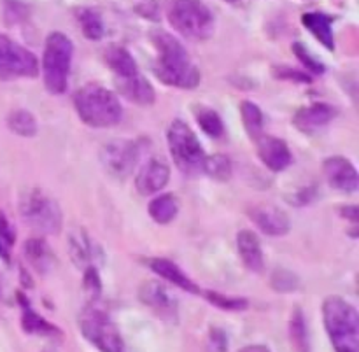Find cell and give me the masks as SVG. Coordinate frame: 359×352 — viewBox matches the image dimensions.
Wrapping results in <instances>:
<instances>
[{
	"label": "cell",
	"mask_w": 359,
	"mask_h": 352,
	"mask_svg": "<svg viewBox=\"0 0 359 352\" xmlns=\"http://www.w3.org/2000/svg\"><path fill=\"white\" fill-rule=\"evenodd\" d=\"M42 352H56V349H55V347L48 346V347H44V349H42Z\"/></svg>",
	"instance_id": "cell-41"
},
{
	"label": "cell",
	"mask_w": 359,
	"mask_h": 352,
	"mask_svg": "<svg viewBox=\"0 0 359 352\" xmlns=\"http://www.w3.org/2000/svg\"><path fill=\"white\" fill-rule=\"evenodd\" d=\"M297 286H298V280L294 279L293 273L286 272V270H280V272L273 273L272 277L273 290L280 291V293H286V291H293Z\"/></svg>",
	"instance_id": "cell-35"
},
{
	"label": "cell",
	"mask_w": 359,
	"mask_h": 352,
	"mask_svg": "<svg viewBox=\"0 0 359 352\" xmlns=\"http://www.w3.org/2000/svg\"><path fill=\"white\" fill-rule=\"evenodd\" d=\"M21 328L28 335H44V337H62V332L55 325L46 321L41 314L32 311L30 305L25 300L23 314H21Z\"/></svg>",
	"instance_id": "cell-22"
},
{
	"label": "cell",
	"mask_w": 359,
	"mask_h": 352,
	"mask_svg": "<svg viewBox=\"0 0 359 352\" xmlns=\"http://www.w3.org/2000/svg\"><path fill=\"white\" fill-rule=\"evenodd\" d=\"M7 126L11 132L20 137H34L37 133V121L32 116V112L25 109H16L7 116Z\"/></svg>",
	"instance_id": "cell-26"
},
{
	"label": "cell",
	"mask_w": 359,
	"mask_h": 352,
	"mask_svg": "<svg viewBox=\"0 0 359 352\" xmlns=\"http://www.w3.org/2000/svg\"><path fill=\"white\" fill-rule=\"evenodd\" d=\"M139 160V147L132 140H111L100 149V161L105 170L114 177L132 174Z\"/></svg>",
	"instance_id": "cell-10"
},
{
	"label": "cell",
	"mask_w": 359,
	"mask_h": 352,
	"mask_svg": "<svg viewBox=\"0 0 359 352\" xmlns=\"http://www.w3.org/2000/svg\"><path fill=\"white\" fill-rule=\"evenodd\" d=\"M0 237L4 238V242L9 245L14 244V238H16V233H14V228L11 226L9 219L6 217V214L0 210Z\"/></svg>",
	"instance_id": "cell-38"
},
{
	"label": "cell",
	"mask_w": 359,
	"mask_h": 352,
	"mask_svg": "<svg viewBox=\"0 0 359 352\" xmlns=\"http://www.w3.org/2000/svg\"><path fill=\"white\" fill-rule=\"evenodd\" d=\"M323 172H325L326 181L330 186L339 191L353 193L359 186V175L356 167L351 163L347 158L333 156L323 163Z\"/></svg>",
	"instance_id": "cell-11"
},
{
	"label": "cell",
	"mask_w": 359,
	"mask_h": 352,
	"mask_svg": "<svg viewBox=\"0 0 359 352\" xmlns=\"http://www.w3.org/2000/svg\"><path fill=\"white\" fill-rule=\"evenodd\" d=\"M241 114H242V121H244V126H245V132L249 133V137H251L252 140H256L263 133L262 109H259L256 104H252V102H242Z\"/></svg>",
	"instance_id": "cell-27"
},
{
	"label": "cell",
	"mask_w": 359,
	"mask_h": 352,
	"mask_svg": "<svg viewBox=\"0 0 359 352\" xmlns=\"http://www.w3.org/2000/svg\"><path fill=\"white\" fill-rule=\"evenodd\" d=\"M77 20H79L81 28H83L84 37L90 39V41H98L104 35V23H102V18L97 11L93 9H83L77 11Z\"/></svg>",
	"instance_id": "cell-28"
},
{
	"label": "cell",
	"mask_w": 359,
	"mask_h": 352,
	"mask_svg": "<svg viewBox=\"0 0 359 352\" xmlns=\"http://www.w3.org/2000/svg\"><path fill=\"white\" fill-rule=\"evenodd\" d=\"M149 216L156 221L158 224H168L170 221L175 219L179 212V203L174 195L167 193V195L154 196L147 205Z\"/></svg>",
	"instance_id": "cell-25"
},
{
	"label": "cell",
	"mask_w": 359,
	"mask_h": 352,
	"mask_svg": "<svg viewBox=\"0 0 359 352\" xmlns=\"http://www.w3.org/2000/svg\"><path fill=\"white\" fill-rule=\"evenodd\" d=\"M323 325L335 352H359V314L353 304L340 297L323 304Z\"/></svg>",
	"instance_id": "cell-2"
},
{
	"label": "cell",
	"mask_w": 359,
	"mask_h": 352,
	"mask_svg": "<svg viewBox=\"0 0 359 352\" xmlns=\"http://www.w3.org/2000/svg\"><path fill=\"white\" fill-rule=\"evenodd\" d=\"M249 216H251L252 223L266 235H272V237H283L290 231L291 221L287 217V214L284 210H280L279 207L269 205V203H263V205H256L249 210Z\"/></svg>",
	"instance_id": "cell-12"
},
{
	"label": "cell",
	"mask_w": 359,
	"mask_h": 352,
	"mask_svg": "<svg viewBox=\"0 0 359 352\" xmlns=\"http://www.w3.org/2000/svg\"><path fill=\"white\" fill-rule=\"evenodd\" d=\"M203 172L210 175L216 181H228L231 175V161L230 158L224 154H212V156H205V163H203Z\"/></svg>",
	"instance_id": "cell-30"
},
{
	"label": "cell",
	"mask_w": 359,
	"mask_h": 352,
	"mask_svg": "<svg viewBox=\"0 0 359 352\" xmlns=\"http://www.w3.org/2000/svg\"><path fill=\"white\" fill-rule=\"evenodd\" d=\"M170 168L160 160H151L144 165L135 177V188L140 195L151 196L168 184Z\"/></svg>",
	"instance_id": "cell-15"
},
{
	"label": "cell",
	"mask_w": 359,
	"mask_h": 352,
	"mask_svg": "<svg viewBox=\"0 0 359 352\" xmlns=\"http://www.w3.org/2000/svg\"><path fill=\"white\" fill-rule=\"evenodd\" d=\"M0 293H2V279H0Z\"/></svg>",
	"instance_id": "cell-43"
},
{
	"label": "cell",
	"mask_w": 359,
	"mask_h": 352,
	"mask_svg": "<svg viewBox=\"0 0 359 352\" xmlns=\"http://www.w3.org/2000/svg\"><path fill=\"white\" fill-rule=\"evenodd\" d=\"M20 210L25 223L41 233L56 235L62 228V210L58 203L41 189L28 191L21 198Z\"/></svg>",
	"instance_id": "cell-8"
},
{
	"label": "cell",
	"mask_w": 359,
	"mask_h": 352,
	"mask_svg": "<svg viewBox=\"0 0 359 352\" xmlns=\"http://www.w3.org/2000/svg\"><path fill=\"white\" fill-rule=\"evenodd\" d=\"M335 116L337 111L332 105L323 104V102H316V104H311L307 105V107L300 109V111L294 114L293 125L297 126L300 132H316V130L328 125Z\"/></svg>",
	"instance_id": "cell-16"
},
{
	"label": "cell",
	"mask_w": 359,
	"mask_h": 352,
	"mask_svg": "<svg viewBox=\"0 0 359 352\" xmlns=\"http://www.w3.org/2000/svg\"><path fill=\"white\" fill-rule=\"evenodd\" d=\"M83 293L88 298V304H97L102 295V283L95 266H86L83 279Z\"/></svg>",
	"instance_id": "cell-33"
},
{
	"label": "cell",
	"mask_w": 359,
	"mask_h": 352,
	"mask_svg": "<svg viewBox=\"0 0 359 352\" xmlns=\"http://www.w3.org/2000/svg\"><path fill=\"white\" fill-rule=\"evenodd\" d=\"M168 149L179 170L186 175H198L203 172L205 153L193 130L181 119H175L168 128Z\"/></svg>",
	"instance_id": "cell-7"
},
{
	"label": "cell",
	"mask_w": 359,
	"mask_h": 352,
	"mask_svg": "<svg viewBox=\"0 0 359 352\" xmlns=\"http://www.w3.org/2000/svg\"><path fill=\"white\" fill-rule=\"evenodd\" d=\"M196 121L198 125L202 126L203 132L210 137H221L224 132V126H223V119L219 118L216 111L212 109H202V111L196 114Z\"/></svg>",
	"instance_id": "cell-32"
},
{
	"label": "cell",
	"mask_w": 359,
	"mask_h": 352,
	"mask_svg": "<svg viewBox=\"0 0 359 352\" xmlns=\"http://www.w3.org/2000/svg\"><path fill=\"white\" fill-rule=\"evenodd\" d=\"M203 298H207L214 307L226 312H242L249 307V302L244 300V298H231L226 297V295L216 293V291H205Z\"/></svg>",
	"instance_id": "cell-31"
},
{
	"label": "cell",
	"mask_w": 359,
	"mask_h": 352,
	"mask_svg": "<svg viewBox=\"0 0 359 352\" xmlns=\"http://www.w3.org/2000/svg\"><path fill=\"white\" fill-rule=\"evenodd\" d=\"M293 51H294V55L298 56V60L304 63V67L309 70V72H312V74L325 72V65H323L321 62H318V60H316L314 56L307 51V48H304L302 44H294Z\"/></svg>",
	"instance_id": "cell-34"
},
{
	"label": "cell",
	"mask_w": 359,
	"mask_h": 352,
	"mask_svg": "<svg viewBox=\"0 0 359 352\" xmlns=\"http://www.w3.org/2000/svg\"><path fill=\"white\" fill-rule=\"evenodd\" d=\"M74 46L65 34L53 32L46 39L42 74H44L46 90L53 95H60L67 90L70 63H72Z\"/></svg>",
	"instance_id": "cell-5"
},
{
	"label": "cell",
	"mask_w": 359,
	"mask_h": 352,
	"mask_svg": "<svg viewBox=\"0 0 359 352\" xmlns=\"http://www.w3.org/2000/svg\"><path fill=\"white\" fill-rule=\"evenodd\" d=\"M104 60L118 77H130L137 74V63L133 56L126 51L121 46H111L107 51L104 53Z\"/></svg>",
	"instance_id": "cell-23"
},
{
	"label": "cell",
	"mask_w": 359,
	"mask_h": 352,
	"mask_svg": "<svg viewBox=\"0 0 359 352\" xmlns=\"http://www.w3.org/2000/svg\"><path fill=\"white\" fill-rule=\"evenodd\" d=\"M140 300L147 307L153 309L160 318L167 319V321H174L177 318V305H175V300L160 283H154V280L144 283L142 287H140Z\"/></svg>",
	"instance_id": "cell-14"
},
{
	"label": "cell",
	"mask_w": 359,
	"mask_h": 352,
	"mask_svg": "<svg viewBox=\"0 0 359 352\" xmlns=\"http://www.w3.org/2000/svg\"><path fill=\"white\" fill-rule=\"evenodd\" d=\"M302 23L309 28L316 39H319L326 49L335 48V41H333V28H332V18L325 13H305L302 16Z\"/></svg>",
	"instance_id": "cell-20"
},
{
	"label": "cell",
	"mask_w": 359,
	"mask_h": 352,
	"mask_svg": "<svg viewBox=\"0 0 359 352\" xmlns=\"http://www.w3.org/2000/svg\"><path fill=\"white\" fill-rule=\"evenodd\" d=\"M237 352H272L266 346L263 344H251V346H245L242 349H238Z\"/></svg>",
	"instance_id": "cell-39"
},
{
	"label": "cell",
	"mask_w": 359,
	"mask_h": 352,
	"mask_svg": "<svg viewBox=\"0 0 359 352\" xmlns=\"http://www.w3.org/2000/svg\"><path fill=\"white\" fill-rule=\"evenodd\" d=\"M39 74L37 58L13 39L0 34V79L35 77Z\"/></svg>",
	"instance_id": "cell-9"
},
{
	"label": "cell",
	"mask_w": 359,
	"mask_h": 352,
	"mask_svg": "<svg viewBox=\"0 0 359 352\" xmlns=\"http://www.w3.org/2000/svg\"><path fill=\"white\" fill-rule=\"evenodd\" d=\"M237 245L238 255H241L244 265L251 272H263V269H265V258H263V251L258 237L251 230H242L237 235Z\"/></svg>",
	"instance_id": "cell-18"
},
{
	"label": "cell",
	"mask_w": 359,
	"mask_h": 352,
	"mask_svg": "<svg viewBox=\"0 0 359 352\" xmlns=\"http://www.w3.org/2000/svg\"><path fill=\"white\" fill-rule=\"evenodd\" d=\"M81 335L98 352H126L125 340L111 316L97 304H88L79 314Z\"/></svg>",
	"instance_id": "cell-4"
},
{
	"label": "cell",
	"mask_w": 359,
	"mask_h": 352,
	"mask_svg": "<svg viewBox=\"0 0 359 352\" xmlns=\"http://www.w3.org/2000/svg\"><path fill=\"white\" fill-rule=\"evenodd\" d=\"M342 214L346 217H349V219L353 221V223H358V207H346Z\"/></svg>",
	"instance_id": "cell-40"
},
{
	"label": "cell",
	"mask_w": 359,
	"mask_h": 352,
	"mask_svg": "<svg viewBox=\"0 0 359 352\" xmlns=\"http://www.w3.org/2000/svg\"><path fill=\"white\" fill-rule=\"evenodd\" d=\"M224 2H228V4H237V2H241V0H224Z\"/></svg>",
	"instance_id": "cell-42"
},
{
	"label": "cell",
	"mask_w": 359,
	"mask_h": 352,
	"mask_svg": "<svg viewBox=\"0 0 359 352\" xmlns=\"http://www.w3.org/2000/svg\"><path fill=\"white\" fill-rule=\"evenodd\" d=\"M172 27L189 41H207L214 34V18L200 0H174L168 9Z\"/></svg>",
	"instance_id": "cell-6"
},
{
	"label": "cell",
	"mask_w": 359,
	"mask_h": 352,
	"mask_svg": "<svg viewBox=\"0 0 359 352\" xmlns=\"http://www.w3.org/2000/svg\"><path fill=\"white\" fill-rule=\"evenodd\" d=\"M151 42L158 56L154 62V74L163 84L182 90H193L200 83V72L189 60L184 46L163 30L151 34Z\"/></svg>",
	"instance_id": "cell-1"
},
{
	"label": "cell",
	"mask_w": 359,
	"mask_h": 352,
	"mask_svg": "<svg viewBox=\"0 0 359 352\" xmlns=\"http://www.w3.org/2000/svg\"><path fill=\"white\" fill-rule=\"evenodd\" d=\"M69 245H70V258H72V262L76 263L77 266H81V269L90 266L91 245L86 235L83 233L72 235V237H70Z\"/></svg>",
	"instance_id": "cell-29"
},
{
	"label": "cell",
	"mask_w": 359,
	"mask_h": 352,
	"mask_svg": "<svg viewBox=\"0 0 359 352\" xmlns=\"http://www.w3.org/2000/svg\"><path fill=\"white\" fill-rule=\"evenodd\" d=\"M25 256L37 272L46 273L55 265V255L42 238H30L25 244Z\"/></svg>",
	"instance_id": "cell-21"
},
{
	"label": "cell",
	"mask_w": 359,
	"mask_h": 352,
	"mask_svg": "<svg viewBox=\"0 0 359 352\" xmlns=\"http://www.w3.org/2000/svg\"><path fill=\"white\" fill-rule=\"evenodd\" d=\"M149 266H151V270L156 273V276H160L161 279L168 280V283L174 284V286L181 287L182 291H188V293H193V295L198 293V287H196V284L193 283V280L189 279V277L186 276V273L182 272L177 265H174V263L168 262V259L153 258V259H149Z\"/></svg>",
	"instance_id": "cell-19"
},
{
	"label": "cell",
	"mask_w": 359,
	"mask_h": 352,
	"mask_svg": "<svg viewBox=\"0 0 359 352\" xmlns=\"http://www.w3.org/2000/svg\"><path fill=\"white\" fill-rule=\"evenodd\" d=\"M74 105L79 118L93 128H109L121 121L123 109L118 97L97 83L81 88L74 97Z\"/></svg>",
	"instance_id": "cell-3"
},
{
	"label": "cell",
	"mask_w": 359,
	"mask_h": 352,
	"mask_svg": "<svg viewBox=\"0 0 359 352\" xmlns=\"http://www.w3.org/2000/svg\"><path fill=\"white\" fill-rule=\"evenodd\" d=\"M207 344H209L210 352H228V337L224 330L210 328Z\"/></svg>",
	"instance_id": "cell-36"
},
{
	"label": "cell",
	"mask_w": 359,
	"mask_h": 352,
	"mask_svg": "<svg viewBox=\"0 0 359 352\" xmlns=\"http://www.w3.org/2000/svg\"><path fill=\"white\" fill-rule=\"evenodd\" d=\"M255 142L258 146V156L262 158V161L270 170L280 172L290 167L293 156H291L290 147L283 139L262 133Z\"/></svg>",
	"instance_id": "cell-13"
},
{
	"label": "cell",
	"mask_w": 359,
	"mask_h": 352,
	"mask_svg": "<svg viewBox=\"0 0 359 352\" xmlns=\"http://www.w3.org/2000/svg\"><path fill=\"white\" fill-rule=\"evenodd\" d=\"M118 91L126 100L137 105H151L154 104V98H156L154 88L147 83L146 77L139 76V74L130 77H118Z\"/></svg>",
	"instance_id": "cell-17"
},
{
	"label": "cell",
	"mask_w": 359,
	"mask_h": 352,
	"mask_svg": "<svg viewBox=\"0 0 359 352\" xmlns=\"http://www.w3.org/2000/svg\"><path fill=\"white\" fill-rule=\"evenodd\" d=\"M273 76L279 77V79H290L294 83H311V76L304 70L290 69V67H276L273 69Z\"/></svg>",
	"instance_id": "cell-37"
},
{
	"label": "cell",
	"mask_w": 359,
	"mask_h": 352,
	"mask_svg": "<svg viewBox=\"0 0 359 352\" xmlns=\"http://www.w3.org/2000/svg\"><path fill=\"white\" fill-rule=\"evenodd\" d=\"M287 335H290V344L293 352H311V337H309L307 321L300 309H294L293 316L287 326Z\"/></svg>",
	"instance_id": "cell-24"
}]
</instances>
